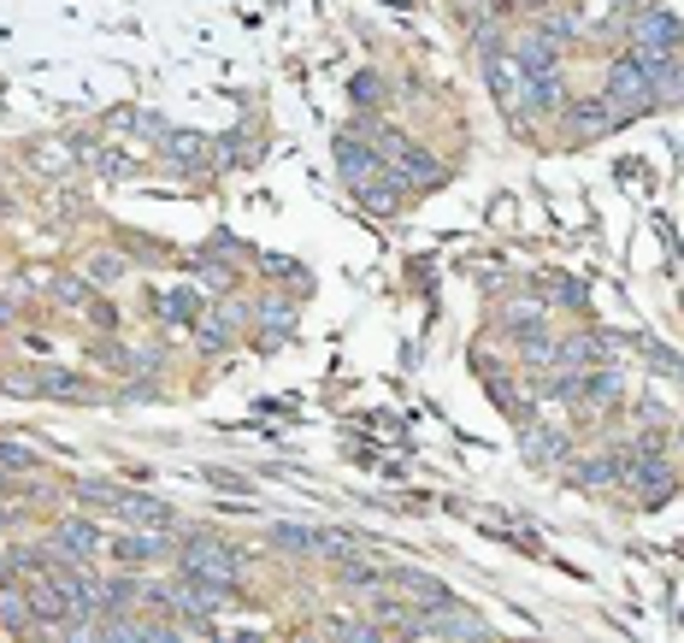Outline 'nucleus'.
Returning a JSON list of instances; mask_svg holds the SVG:
<instances>
[{"label":"nucleus","instance_id":"6","mask_svg":"<svg viewBox=\"0 0 684 643\" xmlns=\"http://www.w3.org/2000/svg\"><path fill=\"white\" fill-rule=\"evenodd\" d=\"M679 41H684V24L667 7H649L625 24V48H679Z\"/></svg>","mask_w":684,"mask_h":643},{"label":"nucleus","instance_id":"12","mask_svg":"<svg viewBox=\"0 0 684 643\" xmlns=\"http://www.w3.org/2000/svg\"><path fill=\"white\" fill-rule=\"evenodd\" d=\"M514 60H519L526 78H537V71H561V41H549L543 31H531V36L514 41Z\"/></svg>","mask_w":684,"mask_h":643},{"label":"nucleus","instance_id":"4","mask_svg":"<svg viewBox=\"0 0 684 643\" xmlns=\"http://www.w3.org/2000/svg\"><path fill=\"white\" fill-rule=\"evenodd\" d=\"M608 112L614 119H644V112H655V90L644 78V66H637V53H620L614 66H608Z\"/></svg>","mask_w":684,"mask_h":643},{"label":"nucleus","instance_id":"16","mask_svg":"<svg viewBox=\"0 0 684 643\" xmlns=\"http://www.w3.org/2000/svg\"><path fill=\"white\" fill-rule=\"evenodd\" d=\"M296 331V301H260V348H278Z\"/></svg>","mask_w":684,"mask_h":643},{"label":"nucleus","instance_id":"15","mask_svg":"<svg viewBox=\"0 0 684 643\" xmlns=\"http://www.w3.org/2000/svg\"><path fill=\"white\" fill-rule=\"evenodd\" d=\"M561 107H566L561 71H537V78H526V112H561Z\"/></svg>","mask_w":684,"mask_h":643},{"label":"nucleus","instance_id":"20","mask_svg":"<svg viewBox=\"0 0 684 643\" xmlns=\"http://www.w3.org/2000/svg\"><path fill=\"white\" fill-rule=\"evenodd\" d=\"M31 620H36L31 591H12V579H7V591H0V626L7 632H31Z\"/></svg>","mask_w":684,"mask_h":643},{"label":"nucleus","instance_id":"31","mask_svg":"<svg viewBox=\"0 0 684 643\" xmlns=\"http://www.w3.org/2000/svg\"><path fill=\"white\" fill-rule=\"evenodd\" d=\"M0 532H7V520H0Z\"/></svg>","mask_w":684,"mask_h":643},{"label":"nucleus","instance_id":"21","mask_svg":"<svg viewBox=\"0 0 684 643\" xmlns=\"http://www.w3.org/2000/svg\"><path fill=\"white\" fill-rule=\"evenodd\" d=\"M260 159V142L249 130H230V136H218V166H254Z\"/></svg>","mask_w":684,"mask_h":643},{"label":"nucleus","instance_id":"9","mask_svg":"<svg viewBox=\"0 0 684 643\" xmlns=\"http://www.w3.org/2000/svg\"><path fill=\"white\" fill-rule=\"evenodd\" d=\"M632 53H637V66H644V78L655 90V107L684 95V66H673V48H632Z\"/></svg>","mask_w":684,"mask_h":643},{"label":"nucleus","instance_id":"23","mask_svg":"<svg viewBox=\"0 0 684 643\" xmlns=\"http://www.w3.org/2000/svg\"><path fill=\"white\" fill-rule=\"evenodd\" d=\"M130 603H136V584H130V579L100 584V614H119V608H130Z\"/></svg>","mask_w":684,"mask_h":643},{"label":"nucleus","instance_id":"28","mask_svg":"<svg viewBox=\"0 0 684 643\" xmlns=\"http://www.w3.org/2000/svg\"><path fill=\"white\" fill-rule=\"evenodd\" d=\"M337 638H377V626H367V620H337Z\"/></svg>","mask_w":684,"mask_h":643},{"label":"nucleus","instance_id":"7","mask_svg":"<svg viewBox=\"0 0 684 643\" xmlns=\"http://www.w3.org/2000/svg\"><path fill=\"white\" fill-rule=\"evenodd\" d=\"M242 325H249V313H242L237 301H218V307H201L195 313V337H201V348H213V355L237 343Z\"/></svg>","mask_w":684,"mask_h":643},{"label":"nucleus","instance_id":"18","mask_svg":"<svg viewBox=\"0 0 684 643\" xmlns=\"http://www.w3.org/2000/svg\"><path fill=\"white\" fill-rule=\"evenodd\" d=\"M201 307H207V296H195V289H166V296L154 301V313L166 319V325H195Z\"/></svg>","mask_w":684,"mask_h":643},{"label":"nucleus","instance_id":"5","mask_svg":"<svg viewBox=\"0 0 684 643\" xmlns=\"http://www.w3.org/2000/svg\"><path fill=\"white\" fill-rule=\"evenodd\" d=\"M183 561V579H207V584H230L237 591L242 579V555L225 544V537H189V544L178 549Z\"/></svg>","mask_w":684,"mask_h":643},{"label":"nucleus","instance_id":"22","mask_svg":"<svg viewBox=\"0 0 684 643\" xmlns=\"http://www.w3.org/2000/svg\"><path fill=\"white\" fill-rule=\"evenodd\" d=\"M561 431H526V455L531 461H561Z\"/></svg>","mask_w":684,"mask_h":643},{"label":"nucleus","instance_id":"11","mask_svg":"<svg viewBox=\"0 0 684 643\" xmlns=\"http://www.w3.org/2000/svg\"><path fill=\"white\" fill-rule=\"evenodd\" d=\"M48 549H53V561H89V555L100 549V532L89 520H65L60 532H53Z\"/></svg>","mask_w":684,"mask_h":643},{"label":"nucleus","instance_id":"17","mask_svg":"<svg viewBox=\"0 0 684 643\" xmlns=\"http://www.w3.org/2000/svg\"><path fill=\"white\" fill-rule=\"evenodd\" d=\"M389 584H401L407 596H413V608H431V603H455L448 596V584L443 579H431V573H384Z\"/></svg>","mask_w":684,"mask_h":643},{"label":"nucleus","instance_id":"13","mask_svg":"<svg viewBox=\"0 0 684 643\" xmlns=\"http://www.w3.org/2000/svg\"><path fill=\"white\" fill-rule=\"evenodd\" d=\"M19 390H24V396H83L77 372H60V367H36V372H19Z\"/></svg>","mask_w":684,"mask_h":643},{"label":"nucleus","instance_id":"30","mask_svg":"<svg viewBox=\"0 0 684 643\" xmlns=\"http://www.w3.org/2000/svg\"><path fill=\"white\" fill-rule=\"evenodd\" d=\"M389 7H396V12H413V7H419V0H389Z\"/></svg>","mask_w":684,"mask_h":643},{"label":"nucleus","instance_id":"3","mask_svg":"<svg viewBox=\"0 0 684 643\" xmlns=\"http://www.w3.org/2000/svg\"><path fill=\"white\" fill-rule=\"evenodd\" d=\"M478 66H484L496 100L519 119V112H526V71H519V60H514V41H502L496 31H484V36H478Z\"/></svg>","mask_w":684,"mask_h":643},{"label":"nucleus","instance_id":"1","mask_svg":"<svg viewBox=\"0 0 684 643\" xmlns=\"http://www.w3.org/2000/svg\"><path fill=\"white\" fill-rule=\"evenodd\" d=\"M337 171L355 189V201H367L372 213H396L407 195V183L384 166V154H377V142L367 130H337Z\"/></svg>","mask_w":684,"mask_h":643},{"label":"nucleus","instance_id":"2","mask_svg":"<svg viewBox=\"0 0 684 643\" xmlns=\"http://www.w3.org/2000/svg\"><path fill=\"white\" fill-rule=\"evenodd\" d=\"M367 136L377 142V154H384V166L396 171V178L407 189H425V183H443V159H436L431 148H419V142H407L401 130H367Z\"/></svg>","mask_w":684,"mask_h":643},{"label":"nucleus","instance_id":"19","mask_svg":"<svg viewBox=\"0 0 684 643\" xmlns=\"http://www.w3.org/2000/svg\"><path fill=\"white\" fill-rule=\"evenodd\" d=\"M614 124H620V119L608 112V100H578L573 119H566V130H573V136H608Z\"/></svg>","mask_w":684,"mask_h":643},{"label":"nucleus","instance_id":"14","mask_svg":"<svg viewBox=\"0 0 684 643\" xmlns=\"http://www.w3.org/2000/svg\"><path fill=\"white\" fill-rule=\"evenodd\" d=\"M112 555H119V561H159V555H171V537L136 525L130 537H112Z\"/></svg>","mask_w":684,"mask_h":643},{"label":"nucleus","instance_id":"24","mask_svg":"<svg viewBox=\"0 0 684 643\" xmlns=\"http://www.w3.org/2000/svg\"><path fill=\"white\" fill-rule=\"evenodd\" d=\"M348 95H355V107H377V100H384V83H377L372 71H360V78L348 83Z\"/></svg>","mask_w":684,"mask_h":643},{"label":"nucleus","instance_id":"26","mask_svg":"<svg viewBox=\"0 0 684 643\" xmlns=\"http://www.w3.org/2000/svg\"><path fill=\"white\" fill-rule=\"evenodd\" d=\"M0 466H12V473H31L36 455H31V449H19V443H0Z\"/></svg>","mask_w":684,"mask_h":643},{"label":"nucleus","instance_id":"29","mask_svg":"<svg viewBox=\"0 0 684 643\" xmlns=\"http://www.w3.org/2000/svg\"><path fill=\"white\" fill-rule=\"evenodd\" d=\"M60 301L65 307H83V284H60Z\"/></svg>","mask_w":684,"mask_h":643},{"label":"nucleus","instance_id":"27","mask_svg":"<svg viewBox=\"0 0 684 643\" xmlns=\"http://www.w3.org/2000/svg\"><path fill=\"white\" fill-rule=\"evenodd\" d=\"M260 266H266L272 277H301V272H296V266H289V260H284V254H260Z\"/></svg>","mask_w":684,"mask_h":643},{"label":"nucleus","instance_id":"10","mask_svg":"<svg viewBox=\"0 0 684 643\" xmlns=\"http://www.w3.org/2000/svg\"><path fill=\"white\" fill-rule=\"evenodd\" d=\"M107 514H119L124 525H142V532H159V525H171V508L159 502V496H136V490H119Z\"/></svg>","mask_w":684,"mask_h":643},{"label":"nucleus","instance_id":"8","mask_svg":"<svg viewBox=\"0 0 684 643\" xmlns=\"http://www.w3.org/2000/svg\"><path fill=\"white\" fill-rule=\"evenodd\" d=\"M159 154L171 159L178 171H207L218 154V136H195V130H166L159 136Z\"/></svg>","mask_w":684,"mask_h":643},{"label":"nucleus","instance_id":"25","mask_svg":"<svg viewBox=\"0 0 684 643\" xmlns=\"http://www.w3.org/2000/svg\"><path fill=\"white\" fill-rule=\"evenodd\" d=\"M89 277H95V284H112V277H124V254H95V260H89Z\"/></svg>","mask_w":684,"mask_h":643}]
</instances>
